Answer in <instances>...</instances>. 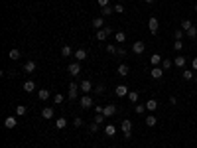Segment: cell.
<instances>
[{"mask_svg":"<svg viewBox=\"0 0 197 148\" xmlns=\"http://www.w3.org/2000/svg\"><path fill=\"white\" fill-rule=\"evenodd\" d=\"M150 75H152L154 79H162L164 77V69H162V67H152V73Z\"/></svg>","mask_w":197,"mask_h":148,"instance_id":"obj_13","label":"cell"},{"mask_svg":"<svg viewBox=\"0 0 197 148\" xmlns=\"http://www.w3.org/2000/svg\"><path fill=\"white\" fill-rule=\"evenodd\" d=\"M174 36H175V40H181V38H183V30H181V28H179V30H175V34H174Z\"/></svg>","mask_w":197,"mask_h":148,"instance_id":"obj_42","label":"cell"},{"mask_svg":"<svg viewBox=\"0 0 197 148\" xmlns=\"http://www.w3.org/2000/svg\"><path fill=\"white\" fill-rule=\"evenodd\" d=\"M158 28H160V22H158V20L152 16V18L148 20V30H150V34H156V32H158Z\"/></svg>","mask_w":197,"mask_h":148,"instance_id":"obj_4","label":"cell"},{"mask_svg":"<svg viewBox=\"0 0 197 148\" xmlns=\"http://www.w3.org/2000/svg\"><path fill=\"white\" fill-rule=\"evenodd\" d=\"M63 99H65V97L61 95V93H57V95L53 97V103H55V105H61V103H63Z\"/></svg>","mask_w":197,"mask_h":148,"instance_id":"obj_37","label":"cell"},{"mask_svg":"<svg viewBox=\"0 0 197 148\" xmlns=\"http://www.w3.org/2000/svg\"><path fill=\"white\" fill-rule=\"evenodd\" d=\"M114 40L118 42V44H124V42H126V34H124V32H116L114 34Z\"/></svg>","mask_w":197,"mask_h":148,"instance_id":"obj_24","label":"cell"},{"mask_svg":"<svg viewBox=\"0 0 197 148\" xmlns=\"http://www.w3.org/2000/svg\"><path fill=\"white\" fill-rule=\"evenodd\" d=\"M128 93H130V91H128L126 85H116V89H114V95L116 97H126Z\"/></svg>","mask_w":197,"mask_h":148,"instance_id":"obj_6","label":"cell"},{"mask_svg":"<svg viewBox=\"0 0 197 148\" xmlns=\"http://www.w3.org/2000/svg\"><path fill=\"white\" fill-rule=\"evenodd\" d=\"M104 134H107V136H114L116 134V126L114 125H107L104 126Z\"/></svg>","mask_w":197,"mask_h":148,"instance_id":"obj_16","label":"cell"},{"mask_svg":"<svg viewBox=\"0 0 197 148\" xmlns=\"http://www.w3.org/2000/svg\"><path fill=\"white\" fill-rule=\"evenodd\" d=\"M24 71H26V73H33V71H36V61H26L24 63Z\"/></svg>","mask_w":197,"mask_h":148,"instance_id":"obj_15","label":"cell"},{"mask_svg":"<svg viewBox=\"0 0 197 148\" xmlns=\"http://www.w3.org/2000/svg\"><path fill=\"white\" fill-rule=\"evenodd\" d=\"M33 89H36V83L32 81V79H28L26 83H24V91H28V93H32Z\"/></svg>","mask_w":197,"mask_h":148,"instance_id":"obj_22","label":"cell"},{"mask_svg":"<svg viewBox=\"0 0 197 148\" xmlns=\"http://www.w3.org/2000/svg\"><path fill=\"white\" fill-rule=\"evenodd\" d=\"M81 107L83 109H91L93 107V99H91V95H83L81 97Z\"/></svg>","mask_w":197,"mask_h":148,"instance_id":"obj_8","label":"cell"},{"mask_svg":"<svg viewBox=\"0 0 197 148\" xmlns=\"http://www.w3.org/2000/svg\"><path fill=\"white\" fill-rule=\"evenodd\" d=\"M195 12H197V4H195Z\"/></svg>","mask_w":197,"mask_h":148,"instance_id":"obj_50","label":"cell"},{"mask_svg":"<svg viewBox=\"0 0 197 148\" xmlns=\"http://www.w3.org/2000/svg\"><path fill=\"white\" fill-rule=\"evenodd\" d=\"M128 71H130V67H128L126 63H120V65H118V75L126 77V75H128Z\"/></svg>","mask_w":197,"mask_h":148,"instance_id":"obj_17","label":"cell"},{"mask_svg":"<svg viewBox=\"0 0 197 148\" xmlns=\"http://www.w3.org/2000/svg\"><path fill=\"white\" fill-rule=\"evenodd\" d=\"M193 81H195V83H197V75H195V79H193Z\"/></svg>","mask_w":197,"mask_h":148,"instance_id":"obj_49","label":"cell"},{"mask_svg":"<svg viewBox=\"0 0 197 148\" xmlns=\"http://www.w3.org/2000/svg\"><path fill=\"white\" fill-rule=\"evenodd\" d=\"M185 34H187V38H189V40H197V28L195 26H191Z\"/></svg>","mask_w":197,"mask_h":148,"instance_id":"obj_23","label":"cell"},{"mask_svg":"<svg viewBox=\"0 0 197 148\" xmlns=\"http://www.w3.org/2000/svg\"><path fill=\"white\" fill-rule=\"evenodd\" d=\"M114 113H116V107H114V105H107V107L103 109V115L107 117V118H108V117H112Z\"/></svg>","mask_w":197,"mask_h":148,"instance_id":"obj_11","label":"cell"},{"mask_svg":"<svg viewBox=\"0 0 197 148\" xmlns=\"http://www.w3.org/2000/svg\"><path fill=\"white\" fill-rule=\"evenodd\" d=\"M191 67H193V69L197 71V57H193V59H191Z\"/></svg>","mask_w":197,"mask_h":148,"instance_id":"obj_47","label":"cell"},{"mask_svg":"<svg viewBox=\"0 0 197 148\" xmlns=\"http://www.w3.org/2000/svg\"><path fill=\"white\" fill-rule=\"evenodd\" d=\"M146 109H148L150 113H154V111L158 109V101H156V99H150L148 103H146Z\"/></svg>","mask_w":197,"mask_h":148,"instance_id":"obj_18","label":"cell"},{"mask_svg":"<svg viewBox=\"0 0 197 148\" xmlns=\"http://www.w3.org/2000/svg\"><path fill=\"white\" fill-rule=\"evenodd\" d=\"M144 122H146V126H156L158 121H156V117H154V115H150V117H146Z\"/></svg>","mask_w":197,"mask_h":148,"instance_id":"obj_30","label":"cell"},{"mask_svg":"<svg viewBox=\"0 0 197 148\" xmlns=\"http://www.w3.org/2000/svg\"><path fill=\"white\" fill-rule=\"evenodd\" d=\"M114 12H120V14H122V12H124V6H122V4H116V6H114Z\"/></svg>","mask_w":197,"mask_h":148,"instance_id":"obj_45","label":"cell"},{"mask_svg":"<svg viewBox=\"0 0 197 148\" xmlns=\"http://www.w3.org/2000/svg\"><path fill=\"white\" fill-rule=\"evenodd\" d=\"M71 53H73V49H71L69 45H63V48H61V56H63V57H69Z\"/></svg>","mask_w":197,"mask_h":148,"instance_id":"obj_31","label":"cell"},{"mask_svg":"<svg viewBox=\"0 0 197 148\" xmlns=\"http://www.w3.org/2000/svg\"><path fill=\"white\" fill-rule=\"evenodd\" d=\"M112 12H114V8H111V6H104V8H100V16H103V18H104V16H111Z\"/></svg>","mask_w":197,"mask_h":148,"instance_id":"obj_27","label":"cell"},{"mask_svg":"<svg viewBox=\"0 0 197 148\" xmlns=\"http://www.w3.org/2000/svg\"><path fill=\"white\" fill-rule=\"evenodd\" d=\"M134 111H136V115H144V111H148V109H146V105H136Z\"/></svg>","mask_w":197,"mask_h":148,"instance_id":"obj_34","label":"cell"},{"mask_svg":"<svg viewBox=\"0 0 197 148\" xmlns=\"http://www.w3.org/2000/svg\"><path fill=\"white\" fill-rule=\"evenodd\" d=\"M97 2H99V6H100V8H104V6H108V0H97Z\"/></svg>","mask_w":197,"mask_h":148,"instance_id":"obj_46","label":"cell"},{"mask_svg":"<svg viewBox=\"0 0 197 148\" xmlns=\"http://www.w3.org/2000/svg\"><path fill=\"white\" fill-rule=\"evenodd\" d=\"M122 134H124V138H130L132 136V122L128 121H122Z\"/></svg>","mask_w":197,"mask_h":148,"instance_id":"obj_1","label":"cell"},{"mask_svg":"<svg viewBox=\"0 0 197 148\" xmlns=\"http://www.w3.org/2000/svg\"><path fill=\"white\" fill-rule=\"evenodd\" d=\"M116 56L124 57V56H126V49H124V48H118V49H116Z\"/></svg>","mask_w":197,"mask_h":148,"instance_id":"obj_44","label":"cell"},{"mask_svg":"<svg viewBox=\"0 0 197 148\" xmlns=\"http://www.w3.org/2000/svg\"><path fill=\"white\" fill-rule=\"evenodd\" d=\"M67 71H69L71 75H79V73H81V65H79L77 61H75V63H69V65H67Z\"/></svg>","mask_w":197,"mask_h":148,"instance_id":"obj_7","label":"cell"},{"mask_svg":"<svg viewBox=\"0 0 197 148\" xmlns=\"http://www.w3.org/2000/svg\"><path fill=\"white\" fill-rule=\"evenodd\" d=\"M75 59H79V61H81V59H87V52L85 49H77V52H75Z\"/></svg>","mask_w":197,"mask_h":148,"instance_id":"obj_28","label":"cell"},{"mask_svg":"<svg viewBox=\"0 0 197 148\" xmlns=\"http://www.w3.org/2000/svg\"><path fill=\"white\" fill-rule=\"evenodd\" d=\"M41 117H44V118H53V109H51V107H44Z\"/></svg>","mask_w":197,"mask_h":148,"instance_id":"obj_19","label":"cell"},{"mask_svg":"<svg viewBox=\"0 0 197 148\" xmlns=\"http://www.w3.org/2000/svg\"><path fill=\"white\" fill-rule=\"evenodd\" d=\"M144 49H146V44H144V42H134V44H132V52L138 53V56H140V53H144Z\"/></svg>","mask_w":197,"mask_h":148,"instance_id":"obj_5","label":"cell"},{"mask_svg":"<svg viewBox=\"0 0 197 148\" xmlns=\"http://www.w3.org/2000/svg\"><path fill=\"white\" fill-rule=\"evenodd\" d=\"M67 126V118H63V117H59L55 121V128H65Z\"/></svg>","mask_w":197,"mask_h":148,"instance_id":"obj_26","label":"cell"},{"mask_svg":"<svg viewBox=\"0 0 197 148\" xmlns=\"http://www.w3.org/2000/svg\"><path fill=\"white\" fill-rule=\"evenodd\" d=\"M174 63H175L178 67H185V57H183V56H178V57L174 59Z\"/></svg>","mask_w":197,"mask_h":148,"instance_id":"obj_29","label":"cell"},{"mask_svg":"<svg viewBox=\"0 0 197 148\" xmlns=\"http://www.w3.org/2000/svg\"><path fill=\"white\" fill-rule=\"evenodd\" d=\"M37 97H40L41 101H47L49 99V91L47 89H40V91H37Z\"/></svg>","mask_w":197,"mask_h":148,"instance_id":"obj_25","label":"cell"},{"mask_svg":"<svg viewBox=\"0 0 197 148\" xmlns=\"http://www.w3.org/2000/svg\"><path fill=\"white\" fill-rule=\"evenodd\" d=\"M191 26H193V24H191V20H181V30H183V32H187V30H189Z\"/></svg>","mask_w":197,"mask_h":148,"instance_id":"obj_32","label":"cell"},{"mask_svg":"<svg viewBox=\"0 0 197 148\" xmlns=\"http://www.w3.org/2000/svg\"><path fill=\"white\" fill-rule=\"evenodd\" d=\"M174 48H175V49H178V52H181V49H183V42H181V40H175V44H174Z\"/></svg>","mask_w":197,"mask_h":148,"instance_id":"obj_40","label":"cell"},{"mask_svg":"<svg viewBox=\"0 0 197 148\" xmlns=\"http://www.w3.org/2000/svg\"><path fill=\"white\" fill-rule=\"evenodd\" d=\"M20 56H22V53H20V49H16V48H12L10 52H8V57L10 59H20Z\"/></svg>","mask_w":197,"mask_h":148,"instance_id":"obj_21","label":"cell"},{"mask_svg":"<svg viewBox=\"0 0 197 148\" xmlns=\"http://www.w3.org/2000/svg\"><path fill=\"white\" fill-rule=\"evenodd\" d=\"M128 99H130L132 103H138V93L136 91H130V93H128Z\"/></svg>","mask_w":197,"mask_h":148,"instance_id":"obj_38","label":"cell"},{"mask_svg":"<svg viewBox=\"0 0 197 148\" xmlns=\"http://www.w3.org/2000/svg\"><path fill=\"white\" fill-rule=\"evenodd\" d=\"M116 49H118V48H116L114 44H107V52L108 53H116Z\"/></svg>","mask_w":197,"mask_h":148,"instance_id":"obj_39","label":"cell"},{"mask_svg":"<svg viewBox=\"0 0 197 148\" xmlns=\"http://www.w3.org/2000/svg\"><path fill=\"white\" fill-rule=\"evenodd\" d=\"M144 2H146V4H154V0H144Z\"/></svg>","mask_w":197,"mask_h":148,"instance_id":"obj_48","label":"cell"},{"mask_svg":"<svg viewBox=\"0 0 197 148\" xmlns=\"http://www.w3.org/2000/svg\"><path fill=\"white\" fill-rule=\"evenodd\" d=\"M162 69L164 71H167V69H171V59H162Z\"/></svg>","mask_w":197,"mask_h":148,"instance_id":"obj_33","label":"cell"},{"mask_svg":"<svg viewBox=\"0 0 197 148\" xmlns=\"http://www.w3.org/2000/svg\"><path fill=\"white\" fill-rule=\"evenodd\" d=\"M16 115H18V117L26 115V107H24V105H18V107H16Z\"/></svg>","mask_w":197,"mask_h":148,"instance_id":"obj_36","label":"cell"},{"mask_svg":"<svg viewBox=\"0 0 197 148\" xmlns=\"http://www.w3.org/2000/svg\"><path fill=\"white\" fill-rule=\"evenodd\" d=\"M16 125H18V121H16L14 117H6L4 118V126H6V128H14Z\"/></svg>","mask_w":197,"mask_h":148,"instance_id":"obj_12","label":"cell"},{"mask_svg":"<svg viewBox=\"0 0 197 148\" xmlns=\"http://www.w3.org/2000/svg\"><path fill=\"white\" fill-rule=\"evenodd\" d=\"M111 34H112L111 28H103V30H99V32H97V40H99V42H104L108 36H111Z\"/></svg>","mask_w":197,"mask_h":148,"instance_id":"obj_3","label":"cell"},{"mask_svg":"<svg viewBox=\"0 0 197 148\" xmlns=\"http://www.w3.org/2000/svg\"><path fill=\"white\" fill-rule=\"evenodd\" d=\"M77 93H79V85L77 83H69V93H67V97H69V101H75L77 99Z\"/></svg>","mask_w":197,"mask_h":148,"instance_id":"obj_2","label":"cell"},{"mask_svg":"<svg viewBox=\"0 0 197 148\" xmlns=\"http://www.w3.org/2000/svg\"><path fill=\"white\" fill-rule=\"evenodd\" d=\"M181 77L185 79V81H191V79H195V73H193L191 69H185V71L181 73Z\"/></svg>","mask_w":197,"mask_h":148,"instance_id":"obj_20","label":"cell"},{"mask_svg":"<svg viewBox=\"0 0 197 148\" xmlns=\"http://www.w3.org/2000/svg\"><path fill=\"white\" fill-rule=\"evenodd\" d=\"M104 121H107V117H104V115H100V113H99V115L93 118V122H97V125H103Z\"/></svg>","mask_w":197,"mask_h":148,"instance_id":"obj_35","label":"cell"},{"mask_svg":"<svg viewBox=\"0 0 197 148\" xmlns=\"http://www.w3.org/2000/svg\"><path fill=\"white\" fill-rule=\"evenodd\" d=\"M79 89H81V91L85 93V95H89V93H91V89H93V85H91V81H89V79H85V81H81Z\"/></svg>","mask_w":197,"mask_h":148,"instance_id":"obj_9","label":"cell"},{"mask_svg":"<svg viewBox=\"0 0 197 148\" xmlns=\"http://www.w3.org/2000/svg\"><path fill=\"white\" fill-rule=\"evenodd\" d=\"M97 130H99V125L97 122H91L89 125V132H97Z\"/></svg>","mask_w":197,"mask_h":148,"instance_id":"obj_41","label":"cell"},{"mask_svg":"<svg viewBox=\"0 0 197 148\" xmlns=\"http://www.w3.org/2000/svg\"><path fill=\"white\" fill-rule=\"evenodd\" d=\"M150 63H152V67H160L162 65V56H160V53H152Z\"/></svg>","mask_w":197,"mask_h":148,"instance_id":"obj_10","label":"cell"},{"mask_svg":"<svg viewBox=\"0 0 197 148\" xmlns=\"http://www.w3.org/2000/svg\"><path fill=\"white\" fill-rule=\"evenodd\" d=\"M93 28H97V30H103V28H104V20H103V16H97V18H93Z\"/></svg>","mask_w":197,"mask_h":148,"instance_id":"obj_14","label":"cell"},{"mask_svg":"<svg viewBox=\"0 0 197 148\" xmlns=\"http://www.w3.org/2000/svg\"><path fill=\"white\" fill-rule=\"evenodd\" d=\"M73 125H75V126H83V118H81V117H75Z\"/></svg>","mask_w":197,"mask_h":148,"instance_id":"obj_43","label":"cell"}]
</instances>
